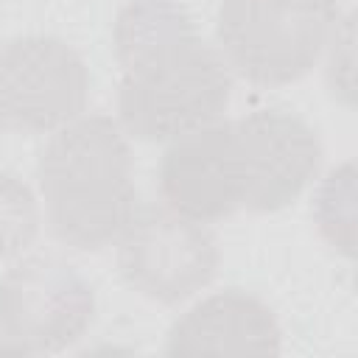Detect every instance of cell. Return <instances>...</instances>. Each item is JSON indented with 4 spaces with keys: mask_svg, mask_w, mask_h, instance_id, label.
<instances>
[{
    "mask_svg": "<svg viewBox=\"0 0 358 358\" xmlns=\"http://www.w3.org/2000/svg\"><path fill=\"white\" fill-rule=\"evenodd\" d=\"M36 179L50 232L73 249L115 243L137 210L129 134L106 115H78L50 131Z\"/></svg>",
    "mask_w": 358,
    "mask_h": 358,
    "instance_id": "obj_1",
    "label": "cell"
},
{
    "mask_svg": "<svg viewBox=\"0 0 358 358\" xmlns=\"http://www.w3.org/2000/svg\"><path fill=\"white\" fill-rule=\"evenodd\" d=\"M232 98V70L199 34L123 67L117 123L143 143H171L221 120Z\"/></svg>",
    "mask_w": 358,
    "mask_h": 358,
    "instance_id": "obj_2",
    "label": "cell"
},
{
    "mask_svg": "<svg viewBox=\"0 0 358 358\" xmlns=\"http://www.w3.org/2000/svg\"><path fill=\"white\" fill-rule=\"evenodd\" d=\"M338 20V0H221L215 48L235 76L280 87L319 64Z\"/></svg>",
    "mask_w": 358,
    "mask_h": 358,
    "instance_id": "obj_3",
    "label": "cell"
},
{
    "mask_svg": "<svg viewBox=\"0 0 358 358\" xmlns=\"http://www.w3.org/2000/svg\"><path fill=\"white\" fill-rule=\"evenodd\" d=\"M115 246L123 282L159 305L196 296L218 271V243L207 224L165 204L137 207Z\"/></svg>",
    "mask_w": 358,
    "mask_h": 358,
    "instance_id": "obj_4",
    "label": "cell"
},
{
    "mask_svg": "<svg viewBox=\"0 0 358 358\" xmlns=\"http://www.w3.org/2000/svg\"><path fill=\"white\" fill-rule=\"evenodd\" d=\"M95 291L64 260L31 255L0 274V338L25 352H59L92 324Z\"/></svg>",
    "mask_w": 358,
    "mask_h": 358,
    "instance_id": "obj_5",
    "label": "cell"
},
{
    "mask_svg": "<svg viewBox=\"0 0 358 358\" xmlns=\"http://www.w3.org/2000/svg\"><path fill=\"white\" fill-rule=\"evenodd\" d=\"M90 70L81 53L50 34H28L0 48V101L6 126L56 131L84 115Z\"/></svg>",
    "mask_w": 358,
    "mask_h": 358,
    "instance_id": "obj_6",
    "label": "cell"
},
{
    "mask_svg": "<svg viewBox=\"0 0 358 358\" xmlns=\"http://www.w3.org/2000/svg\"><path fill=\"white\" fill-rule=\"evenodd\" d=\"M232 123L243 173L241 207L277 213L294 204L322 165V143L313 126L288 109H255Z\"/></svg>",
    "mask_w": 358,
    "mask_h": 358,
    "instance_id": "obj_7",
    "label": "cell"
},
{
    "mask_svg": "<svg viewBox=\"0 0 358 358\" xmlns=\"http://www.w3.org/2000/svg\"><path fill=\"white\" fill-rule=\"evenodd\" d=\"M165 207L210 224L243 204V173L232 120H215L165 143L159 159Z\"/></svg>",
    "mask_w": 358,
    "mask_h": 358,
    "instance_id": "obj_8",
    "label": "cell"
},
{
    "mask_svg": "<svg viewBox=\"0 0 358 358\" xmlns=\"http://www.w3.org/2000/svg\"><path fill=\"white\" fill-rule=\"evenodd\" d=\"M280 322L260 296L224 288L171 324L165 352L171 358H266L280 352Z\"/></svg>",
    "mask_w": 358,
    "mask_h": 358,
    "instance_id": "obj_9",
    "label": "cell"
},
{
    "mask_svg": "<svg viewBox=\"0 0 358 358\" xmlns=\"http://www.w3.org/2000/svg\"><path fill=\"white\" fill-rule=\"evenodd\" d=\"M196 34V22L179 0H129L115 17L112 48L117 64L129 67Z\"/></svg>",
    "mask_w": 358,
    "mask_h": 358,
    "instance_id": "obj_10",
    "label": "cell"
},
{
    "mask_svg": "<svg viewBox=\"0 0 358 358\" xmlns=\"http://www.w3.org/2000/svg\"><path fill=\"white\" fill-rule=\"evenodd\" d=\"M313 224L338 255H355V168L350 159L322 176L313 196Z\"/></svg>",
    "mask_w": 358,
    "mask_h": 358,
    "instance_id": "obj_11",
    "label": "cell"
},
{
    "mask_svg": "<svg viewBox=\"0 0 358 358\" xmlns=\"http://www.w3.org/2000/svg\"><path fill=\"white\" fill-rule=\"evenodd\" d=\"M42 210L34 190L11 171H0V260L20 257L36 238Z\"/></svg>",
    "mask_w": 358,
    "mask_h": 358,
    "instance_id": "obj_12",
    "label": "cell"
},
{
    "mask_svg": "<svg viewBox=\"0 0 358 358\" xmlns=\"http://www.w3.org/2000/svg\"><path fill=\"white\" fill-rule=\"evenodd\" d=\"M352 42H355V34H352V17H341L322 59H327V84H330V92L338 95L347 106L352 103Z\"/></svg>",
    "mask_w": 358,
    "mask_h": 358,
    "instance_id": "obj_13",
    "label": "cell"
},
{
    "mask_svg": "<svg viewBox=\"0 0 358 358\" xmlns=\"http://www.w3.org/2000/svg\"><path fill=\"white\" fill-rule=\"evenodd\" d=\"M6 129H8V126H6V115H3V101H0V134H3Z\"/></svg>",
    "mask_w": 358,
    "mask_h": 358,
    "instance_id": "obj_14",
    "label": "cell"
}]
</instances>
